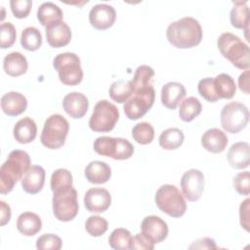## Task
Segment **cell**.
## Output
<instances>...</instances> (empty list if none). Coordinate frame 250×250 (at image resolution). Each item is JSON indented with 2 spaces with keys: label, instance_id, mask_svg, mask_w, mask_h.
Masks as SVG:
<instances>
[{
  "label": "cell",
  "instance_id": "1",
  "mask_svg": "<svg viewBox=\"0 0 250 250\" xmlns=\"http://www.w3.org/2000/svg\"><path fill=\"white\" fill-rule=\"evenodd\" d=\"M166 37L169 43L176 48H192L201 42L202 28L196 19L184 17L168 25Z\"/></svg>",
  "mask_w": 250,
  "mask_h": 250
},
{
  "label": "cell",
  "instance_id": "2",
  "mask_svg": "<svg viewBox=\"0 0 250 250\" xmlns=\"http://www.w3.org/2000/svg\"><path fill=\"white\" fill-rule=\"evenodd\" d=\"M31 159L24 150H12L0 168V192L7 194L29 169Z\"/></svg>",
  "mask_w": 250,
  "mask_h": 250
},
{
  "label": "cell",
  "instance_id": "3",
  "mask_svg": "<svg viewBox=\"0 0 250 250\" xmlns=\"http://www.w3.org/2000/svg\"><path fill=\"white\" fill-rule=\"evenodd\" d=\"M217 46L223 57L229 60L232 65L239 69H249V47L238 36L230 32H224L219 36Z\"/></svg>",
  "mask_w": 250,
  "mask_h": 250
},
{
  "label": "cell",
  "instance_id": "4",
  "mask_svg": "<svg viewBox=\"0 0 250 250\" xmlns=\"http://www.w3.org/2000/svg\"><path fill=\"white\" fill-rule=\"evenodd\" d=\"M154 98L155 91L152 84L133 86V93L123 105L127 118L130 120H137L143 117L151 108L154 103Z\"/></svg>",
  "mask_w": 250,
  "mask_h": 250
},
{
  "label": "cell",
  "instance_id": "5",
  "mask_svg": "<svg viewBox=\"0 0 250 250\" xmlns=\"http://www.w3.org/2000/svg\"><path fill=\"white\" fill-rule=\"evenodd\" d=\"M68 131V121L61 114H52L44 122L40 141L47 148H60L65 143Z\"/></svg>",
  "mask_w": 250,
  "mask_h": 250
},
{
  "label": "cell",
  "instance_id": "6",
  "mask_svg": "<svg viewBox=\"0 0 250 250\" xmlns=\"http://www.w3.org/2000/svg\"><path fill=\"white\" fill-rule=\"evenodd\" d=\"M157 207L173 218L182 217L187 211V203L178 188L173 185L161 186L154 197Z\"/></svg>",
  "mask_w": 250,
  "mask_h": 250
},
{
  "label": "cell",
  "instance_id": "7",
  "mask_svg": "<svg viewBox=\"0 0 250 250\" xmlns=\"http://www.w3.org/2000/svg\"><path fill=\"white\" fill-rule=\"evenodd\" d=\"M53 65L58 71L60 81L68 86L78 85L83 79L79 57L74 53H62L55 57Z\"/></svg>",
  "mask_w": 250,
  "mask_h": 250
},
{
  "label": "cell",
  "instance_id": "8",
  "mask_svg": "<svg viewBox=\"0 0 250 250\" xmlns=\"http://www.w3.org/2000/svg\"><path fill=\"white\" fill-rule=\"evenodd\" d=\"M52 207L54 216L59 221L69 222L73 220L79 209L76 189L69 187L54 191Z\"/></svg>",
  "mask_w": 250,
  "mask_h": 250
},
{
  "label": "cell",
  "instance_id": "9",
  "mask_svg": "<svg viewBox=\"0 0 250 250\" xmlns=\"http://www.w3.org/2000/svg\"><path fill=\"white\" fill-rule=\"evenodd\" d=\"M94 150L103 156L111 157L115 160H124L133 155L134 146L124 138L102 136L95 140Z\"/></svg>",
  "mask_w": 250,
  "mask_h": 250
},
{
  "label": "cell",
  "instance_id": "10",
  "mask_svg": "<svg viewBox=\"0 0 250 250\" xmlns=\"http://www.w3.org/2000/svg\"><path fill=\"white\" fill-rule=\"evenodd\" d=\"M119 119L118 108L106 100L99 101L89 119V127L95 132L111 131Z\"/></svg>",
  "mask_w": 250,
  "mask_h": 250
},
{
  "label": "cell",
  "instance_id": "11",
  "mask_svg": "<svg viewBox=\"0 0 250 250\" xmlns=\"http://www.w3.org/2000/svg\"><path fill=\"white\" fill-rule=\"evenodd\" d=\"M249 116V110L244 104L231 102L221 110V125L225 131L236 134L246 127Z\"/></svg>",
  "mask_w": 250,
  "mask_h": 250
},
{
  "label": "cell",
  "instance_id": "12",
  "mask_svg": "<svg viewBox=\"0 0 250 250\" xmlns=\"http://www.w3.org/2000/svg\"><path fill=\"white\" fill-rule=\"evenodd\" d=\"M183 194L188 201H197L204 190V175L200 170L189 169L181 178Z\"/></svg>",
  "mask_w": 250,
  "mask_h": 250
},
{
  "label": "cell",
  "instance_id": "13",
  "mask_svg": "<svg viewBox=\"0 0 250 250\" xmlns=\"http://www.w3.org/2000/svg\"><path fill=\"white\" fill-rule=\"evenodd\" d=\"M141 231L151 243H160L168 235V226L160 217L150 215L144 218L141 224Z\"/></svg>",
  "mask_w": 250,
  "mask_h": 250
},
{
  "label": "cell",
  "instance_id": "14",
  "mask_svg": "<svg viewBox=\"0 0 250 250\" xmlns=\"http://www.w3.org/2000/svg\"><path fill=\"white\" fill-rule=\"evenodd\" d=\"M111 204V195L104 188H91L84 195V205L89 212L102 213Z\"/></svg>",
  "mask_w": 250,
  "mask_h": 250
},
{
  "label": "cell",
  "instance_id": "15",
  "mask_svg": "<svg viewBox=\"0 0 250 250\" xmlns=\"http://www.w3.org/2000/svg\"><path fill=\"white\" fill-rule=\"evenodd\" d=\"M116 19L115 9L108 4H97L89 12V21L93 27L99 30L107 29Z\"/></svg>",
  "mask_w": 250,
  "mask_h": 250
},
{
  "label": "cell",
  "instance_id": "16",
  "mask_svg": "<svg viewBox=\"0 0 250 250\" xmlns=\"http://www.w3.org/2000/svg\"><path fill=\"white\" fill-rule=\"evenodd\" d=\"M62 107L70 117L81 118L88 110L89 102L84 94L71 92L63 97Z\"/></svg>",
  "mask_w": 250,
  "mask_h": 250
},
{
  "label": "cell",
  "instance_id": "17",
  "mask_svg": "<svg viewBox=\"0 0 250 250\" xmlns=\"http://www.w3.org/2000/svg\"><path fill=\"white\" fill-rule=\"evenodd\" d=\"M45 28L46 39L51 47L61 48L70 42L71 30L64 21H62Z\"/></svg>",
  "mask_w": 250,
  "mask_h": 250
},
{
  "label": "cell",
  "instance_id": "18",
  "mask_svg": "<svg viewBox=\"0 0 250 250\" xmlns=\"http://www.w3.org/2000/svg\"><path fill=\"white\" fill-rule=\"evenodd\" d=\"M45 183V170L42 166L31 165L21 179L22 189L30 194L39 192Z\"/></svg>",
  "mask_w": 250,
  "mask_h": 250
},
{
  "label": "cell",
  "instance_id": "19",
  "mask_svg": "<svg viewBox=\"0 0 250 250\" xmlns=\"http://www.w3.org/2000/svg\"><path fill=\"white\" fill-rule=\"evenodd\" d=\"M227 159L234 169H244L250 163V146L246 142H237L229 148Z\"/></svg>",
  "mask_w": 250,
  "mask_h": 250
},
{
  "label": "cell",
  "instance_id": "20",
  "mask_svg": "<svg viewBox=\"0 0 250 250\" xmlns=\"http://www.w3.org/2000/svg\"><path fill=\"white\" fill-rule=\"evenodd\" d=\"M26 107L27 100L19 92H8L1 98V108L8 116H17L24 112Z\"/></svg>",
  "mask_w": 250,
  "mask_h": 250
},
{
  "label": "cell",
  "instance_id": "21",
  "mask_svg": "<svg viewBox=\"0 0 250 250\" xmlns=\"http://www.w3.org/2000/svg\"><path fill=\"white\" fill-rule=\"evenodd\" d=\"M229 139L227 135L218 128H211L205 131L201 137L202 146L212 153H220L225 150Z\"/></svg>",
  "mask_w": 250,
  "mask_h": 250
},
{
  "label": "cell",
  "instance_id": "22",
  "mask_svg": "<svg viewBox=\"0 0 250 250\" xmlns=\"http://www.w3.org/2000/svg\"><path fill=\"white\" fill-rule=\"evenodd\" d=\"M185 96L186 89L182 83L171 81L162 86L161 103L169 109H175Z\"/></svg>",
  "mask_w": 250,
  "mask_h": 250
},
{
  "label": "cell",
  "instance_id": "23",
  "mask_svg": "<svg viewBox=\"0 0 250 250\" xmlns=\"http://www.w3.org/2000/svg\"><path fill=\"white\" fill-rule=\"evenodd\" d=\"M14 138L20 144L31 143L37 135V126L35 121L26 116L20 119L14 126Z\"/></svg>",
  "mask_w": 250,
  "mask_h": 250
},
{
  "label": "cell",
  "instance_id": "24",
  "mask_svg": "<svg viewBox=\"0 0 250 250\" xmlns=\"http://www.w3.org/2000/svg\"><path fill=\"white\" fill-rule=\"evenodd\" d=\"M85 177L92 184H104L111 177V169L104 161H91L85 168Z\"/></svg>",
  "mask_w": 250,
  "mask_h": 250
},
{
  "label": "cell",
  "instance_id": "25",
  "mask_svg": "<svg viewBox=\"0 0 250 250\" xmlns=\"http://www.w3.org/2000/svg\"><path fill=\"white\" fill-rule=\"evenodd\" d=\"M28 67L26 58L20 52H12L5 56L3 60L4 71L13 77L22 75Z\"/></svg>",
  "mask_w": 250,
  "mask_h": 250
},
{
  "label": "cell",
  "instance_id": "26",
  "mask_svg": "<svg viewBox=\"0 0 250 250\" xmlns=\"http://www.w3.org/2000/svg\"><path fill=\"white\" fill-rule=\"evenodd\" d=\"M42 221L40 217L33 212H23L17 220L18 230L25 236H33L40 231Z\"/></svg>",
  "mask_w": 250,
  "mask_h": 250
},
{
  "label": "cell",
  "instance_id": "27",
  "mask_svg": "<svg viewBox=\"0 0 250 250\" xmlns=\"http://www.w3.org/2000/svg\"><path fill=\"white\" fill-rule=\"evenodd\" d=\"M62 9L53 2H44L37 10V19L45 27L62 21Z\"/></svg>",
  "mask_w": 250,
  "mask_h": 250
},
{
  "label": "cell",
  "instance_id": "28",
  "mask_svg": "<svg viewBox=\"0 0 250 250\" xmlns=\"http://www.w3.org/2000/svg\"><path fill=\"white\" fill-rule=\"evenodd\" d=\"M230 23L235 28L244 29L247 33L250 21L249 8L246 1H236L233 2V7L229 13Z\"/></svg>",
  "mask_w": 250,
  "mask_h": 250
},
{
  "label": "cell",
  "instance_id": "29",
  "mask_svg": "<svg viewBox=\"0 0 250 250\" xmlns=\"http://www.w3.org/2000/svg\"><path fill=\"white\" fill-rule=\"evenodd\" d=\"M214 89L217 97L220 99H231L236 92V85L233 78L227 74L221 73L213 78Z\"/></svg>",
  "mask_w": 250,
  "mask_h": 250
},
{
  "label": "cell",
  "instance_id": "30",
  "mask_svg": "<svg viewBox=\"0 0 250 250\" xmlns=\"http://www.w3.org/2000/svg\"><path fill=\"white\" fill-rule=\"evenodd\" d=\"M184 133L179 128H168L164 130L158 139L159 146L166 149L172 150L180 147L184 143Z\"/></svg>",
  "mask_w": 250,
  "mask_h": 250
},
{
  "label": "cell",
  "instance_id": "31",
  "mask_svg": "<svg viewBox=\"0 0 250 250\" xmlns=\"http://www.w3.org/2000/svg\"><path fill=\"white\" fill-rule=\"evenodd\" d=\"M202 110V105L199 100L195 97L185 99L179 108V116L185 122H190L197 117Z\"/></svg>",
  "mask_w": 250,
  "mask_h": 250
},
{
  "label": "cell",
  "instance_id": "32",
  "mask_svg": "<svg viewBox=\"0 0 250 250\" xmlns=\"http://www.w3.org/2000/svg\"><path fill=\"white\" fill-rule=\"evenodd\" d=\"M109 97L111 100L118 104L125 103L132 95L133 93V86L131 83V80L125 81V80H117L114 81L108 90Z\"/></svg>",
  "mask_w": 250,
  "mask_h": 250
},
{
  "label": "cell",
  "instance_id": "33",
  "mask_svg": "<svg viewBox=\"0 0 250 250\" xmlns=\"http://www.w3.org/2000/svg\"><path fill=\"white\" fill-rule=\"evenodd\" d=\"M133 236L131 232L123 228H118L112 230L108 237V244L115 250H128L131 248Z\"/></svg>",
  "mask_w": 250,
  "mask_h": 250
},
{
  "label": "cell",
  "instance_id": "34",
  "mask_svg": "<svg viewBox=\"0 0 250 250\" xmlns=\"http://www.w3.org/2000/svg\"><path fill=\"white\" fill-rule=\"evenodd\" d=\"M21 44L27 51H36L42 45L41 32L34 26L25 27L21 34Z\"/></svg>",
  "mask_w": 250,
  "mask_h": 250
},
{
  "label": "cell",
  "instance_id": "35",
  "mask_svg": "<svg viewBox=\"0 0 250 250\" xmlns=\"http://www.w3.org/2000/svg\"><path fill=\"white\" fill-rule=\"evenodd\" d=\"M132 137L138 144H150L154 138V129L148 122L138 123L132 129Z\"/></svg>",
  "mask_w": 250,
  "mask_h": 250
},
{
  "label": "cell",
  "instance_id": "36",
  "mask_svg": "<svg viewBox=\"0 0 250 250\" xmlns=\"http://www.w3.org/2000/svg\"><path fill=\"white\" fill-rule=\"evenodd\" d=\"M50 185L53 192L61 188L72 187V175L66 169H63V168L57 169L53 172L51 176Z\"/></svg>",
  "mask_w": 250,
  "mask_h": 250
},
{
  "label": "cell",
  "instance_id": "37",
  "mask_svg": "<svg viewBox=\"0 0 250 250\" xmlns=\"http://www.w3.org/2000/svg\"><path fill=\"white\" fill-rule=\"evenodd\" d=\"M108 228L107 221L100 216H90L85 222L86 231L94 237L103 235Z\"/></svg>",
  "mask_w": 250,
  "mask_h": 250
},
{
  "label": "cell",
  "instance_id": "38",
  "mask_svg": "<svg viewBox=\"0 0 250 250\" xmlns=\"http://www.w3.org/2000/svg\"><path fill=\"white\" fill-rule=\"evenodd\" d=\"M17 31L10 21L2 22L0 26V46L2 49L10 48L16 41Z\"/></svg>",
  "mask_w": 250,
  "mask_h": 250
},
{
  "label": "cell",
  "instance_id": "39",
  "mask_svg": "<svg viewBox=\"0 0 250 250\" xmlns=\"http://www.w3.org/2000/svg\"><path fill=\"white\" fill-rule=\"evenodd\" d=\"M62 245L61 237L54 233H45L36 240V248L39 250H60Z\"/></svg>",
  "mask_w": 250,
  "mask_h": 250
},
{
  "label": "cell",
  "instance_id": "40",
  "mask_svg": "<svg viewBox=\"0 0 250 250\" xmlns=\"http://www.w3.org/2000/svg\"><path fill=\"white\" fill-rule=\"evenodd\" d=\"M197 91L199 95L207 102L215 103L219 100L214 89V82L212 77H205L199 80L197 84Z\"/></svg>",
  "mask_w": 250,
  "mask_h": 250
},
{
  "label": "cell",
  "instance_id": "41",
  "mask_svg": "<svg viewBox=\"0 0 250 250\" xmlns=\"http://www.w3.org/2000/svg\"><path fill=\"white\" fill-rule=\"evenodd\" d=\"M233 188L237 193L248 195L250 193V174L248 171L240 172L233 178Z\"/></svg>",
  "mask_w": 250,
  "mask_h": 250
},
{
  "label": "cell",
  "instance_id": "42",
  "mask_svg": "<svg viewBox=\"0 0 250 250\" xmlns=\"http://www.w3.org/2000/svg\"><path fill=\"white\" fill-rule=\"evenodd\" d=\"M11 11L13 15L18 19H23L30 13L32 2L30 0H11Z\"/></svg>",
  "mask_w": 250,
  "mask_h": 250
},
{
  "label": "cell",
  "instance_id": "43",
  "mask_svg": "<svg viewBox=\"0 0 250 250\" xmlns=\"http://www.w3.org/2000/svg\"><path fill=\"white\" fill-rule=\"evenodd\" d=\"M154 244L147 240L142 233H137L132 238L130 249H141V250H152Z\"/></svg>",
  "mask_w": 250,
  "mask_h": 250
},
{
  "label": "cell",
  "instance_id": "44",
  "mask_svg": "<svg viewBox=\"0 0 250 250\" xmlns=\"http://www.w3.org/2000/svg\"><path fill=\"white\" fill-rule=\"evenodd\" d=\"M249 203L250 199L246 198L243 202H241L239 206V219L241 227L246 230L249 231Z\"/></svg>",
  "mask_w": 250,
  "mask_h": 250
},
{
  "label": "cell",
  "instance_id": "45",
  "mask_svg": "<svg viewBox=\"0 0 250 250\" xmlns=\"http://www.w3.org/2000/svg\"><path fill=\"white\" fill-rule=\"evenodd\" d=\"M188 248L189 249H216L217 245L214 239L210 237H203L193 241Z\"/></svg>",
  "mask_w": 250,
  "mask_h": 250
},
{
  "label": "cell",
  "instance_id": "46",
  "mask_svg": "<svg viewBox=\"0 0 250 250\" xmlns=\"http://www.w3.org/2000/svg\"><path fill=\"white\" fill-rule=\"evenodd\" d=\"M11 219V208L3 200L0 201V225L5 226Z\"/></svg>",
  "mask_w": 250,
  "mask_h": 250
},
{
  "label": "cell",
  "instance_id": "47",
  "mask_svg": "<svg viewBox=\"0 0 250 250\" xmlns=\"http://www.w3.org/2000/svg\"><path fill=\"white\" fill-rule=\"evenodd\" d=\"M239 89L245 94H249V70L245 69L238 77Z\"/></svg>",
  "mask_w": 250,
  "mask_h": 250
}]
</instances>
